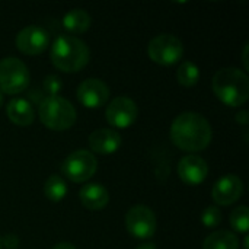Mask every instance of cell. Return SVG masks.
I'll return each instance as SVG.
<instances>
[{
    "instance_id": "cell-29",
    "label": "cell",
    "mask_w": 249,
    "mask_h": 249,
    "mask_svg": "<svg viewBox=\"0 0 249 249\" xmlns=\"http://www.w3.org/2000/svg\"><path fill=\"white\" fill-rule=\"evenodd\" d=\"M248 244H249L248 235H245V239H244V248H245V249H249V247H248Z\"/></svg>"
},
{
    "instance_id": "cell-9",
    "label": "cell",
    "mask_w": 249,
    "mask_h": 249,
    "mask_svg": "<svg viewBox=\"0 0 249 249\" xmlns=\"http://www.w3.org/2000/svg\"><path fill=\"white\" fill-rule=\"evenodd\" d=\"M139 109L133 99L127 96L114 98L105 109V118L114 128H128L137 120Z\"/></svg>"
},
{
    "instance_id": "cell-23",
    "label": "cell",
    "mask_w": 249,
    "mask_h": 249,
    "mask_svg": "<svg viewBox=\"0 0 249 249\" xmlns=\"http://www.w3.org/2000/svg\"><path fill=\"white\" fill-rule=\"evenodd\" d=\"M61 89H63V83H61V79L58 76L48 74L44 79L42 90H44L45 96H58V93L61 92Z\"/></svg>"
},
{
    "instance_id": "cell-5",
    "label": "cell",
    "mask_w": 249,
    "mask_h": 249,
    "mask_svg": "<svg viewBox=\"0 0 249 249\" xmlns=\"http://www.w3.org/2000/svg\"><path fill=\"white\" fill-rule=\"evenodd\" d=\"M29 70L16 57H6L0 61V90L6 95H18L28 89Z\"/></svg>"
},
{
    "instance_id": "cell-21",
    "label": "cell",
    "mask_w": 249,
    "mask_h": 249,
    "mask_svg": "<svg viewBox=\"0 0 249 249\" xmlns=\"http://www.w3.org/2000/svg\"><path fill=\"white\" fill-rule=\"evenodd\" d=\"M231 226L235 232L247 235L249 229V210L247 206H238L229 217Z\"/></svg>"
},
{
    "instance_id": "cell-26",
    "label": "cell",
    "mask_w": 249,
    "mask_h": 249,
    "mask_svg": "<svg viewBox=\"0 0 249 249\" xmlns=\"http://www.w3.org/2000/svg\"><path fill=\"white\" fill-rule=\"evenodd\" d=\"M53 249H76V247H74V245H71L70 242H60V244L54 245Z\"/></svg>"
},
{
    "instance_id": "cell-12",
    "label": "cell",
    "mask_w": 249,
    "mask_h": 249,
    "mask_svg": "<svg viewBox=\"0 0 249 249\" xmlns=\"http://www.w3.org/2000/svg\"><path fill=\"white\" fill-rule=\"evenodd\" d=\"M244 194V182L233 174L223 175L212 190V198L217 206H231Z\"/></svg>"
},
{
    "instance_id": "cell-17",
    "label": "cell",
    "mask_w": 249,
    "mask_h": 249,
    "mask_svg": "<svg viewBox=\"0 0 249 249\" xmlns=\"http://www.w3.org/2000/svg\"><path fill=\"white\" fill-rule=\"evenodd\" d=\"M92 18L83 9H71L63 16V26L69 34H83L90 28Z\"/></svg>"
},
{
    "instance_id": "cell-25",
    "label": "cell",
    "mask_w": 249,
    "mask_h": 249,
    "mask_svg": "<svg viewBox=\"0 0 249 249\" xmlns=\"http://www.w3.org/2000/svg\"><path fill=\"white\" fill-rule=\"evenodd\" d=\"M236 121L241 123V124H244V125H247L249 123L248 111H239V112L236 114Z\"/></svg>"
},
{
    "instance_id": "cell-27",
    "label": "cell",
    "mask_w": 249,
    "mask_h": 249,
    "mask_svg": "<svg viewBox=\"0 0 249 249\" xmlns=\"http://www.w3.org/2000/svg\"><path fill=\"white\" fill-rule=\"evenodd\" d=\"M247 53H248V44H245V47H244V55H242V60H244V66H245V69H248L249 67L248 55H247Z\"/></svg>"
},
{
    "instance_id": "cell-2",
    "label": "cell",
    "mask_w": 249,
    "mask_h": 249,
    "mask_svg": "<svg viewBox=\"0 0 249 249\" xmlns=\"http://www.w3.org/2000/svg\"><path fill=\"white\" fill-rule=\"evenodd\" d=\"M89 47L77 36L69 34L58 35L51 44L50 60L55 69L64 73L80 71L89 63Z\"/></svg>"
},
{
    "instance_id": "cell-30",
    "label": "cell",
    "mask_w": 249,
    "mask_h": 249,
    "mask_svg": "<svg viewBox=\"0 0 249 249\" xmlns=\"http://www.w3.org/2000/svg\"><path fill=\"white\" fill-rule=\"evenodd\" d=\"M3 98H4V93H3V92L0 90V107L3 105Z\"/></svg>"
},
{
    "instance_id": "cell-20",
    "label": "cell",
    "mask_w": 249,
    "mask_h": 249,
    "mask_svg": "<svg viewBox=\"0 0 249 249\" xmlns=\"http://www.w3.org/2000/svg\"><path fill=\"white\" fill-rule=\"evenodd\" d=\"M177 80L185 88H193L200 80V69L193 61H182L177 70Z\"/></svg>"
},
{
    "instance_id": "cell-18",
    "label": "cell",
    "mask_w": 249,
    "mask_h": 249,
    "mask_svg": "<svg viewBox=\"0 0 249 249\" xmlns=\"http://www.w3.org/2000/svg\"><path fill=\"white\" fill-rule=\"evenodd\" d=\"M203 249H239V239L231 231H217L204 239Z\"/></svg>"
},
{
    "instance_id": "cell-15",
    "label": "cell",
    "mask_w": 249,
    "mask_h": 249,
    "mask_svg": "<svg viewBox=\"0 0 249 249\" xmlns=\"http://www.w3.org/2000/svg\"><path fill=\"white\" fill-rule=\"evenodd\" d=\"M80 203L83 207L92 212H99L105 209L109 203V193L101 184H88L79 193Z\"/></svg>"
},
{
    "instance_id": "cell-13",
    "label": "cell",
    "mask_w": 249,
    "mask_h": 249,
    "mask_svg": "<svg viewBox=\"0 0 249 249\" xmlns=\"http://www.w3.org/2000/svg\"><path fill=\"white\" fill-rule=\"evenodd\" d=\"M178 177L187 185H200L209 175L207 162L197 155H187L178 163Z\"/></svg>"
},
{
    "instance_id": "cell-11",
    "label": "cell",
    "mask_w": 249,
    "mask_h": 249,
    "mask_svg": "<svg viewBox=\"0 0 249 249\" xmlns=\"http://www.w3.org/2000/svg\"><path fill=\"white\" fill-rule=\"evenodd\" d=\"M77 99L86 108H101L109 99V88L101 79H86L77 86Z\"/></svg>"
},
{
    "instance_id": "cell-8",
    "label": "cell",
    "mask_w": 249,
    "mask_h": 249,
    "mask_svg": "<svg viewBox=\"0 0 249 249\" xmlns=\"http://www.w3.org/2000/svg\"><path fill=\"white\" fill-rule=\"evenodd\" d=\"M125 228L137 239H150L156 233V216L144 204L133 206L125 214Z\"/></svg>"
},
{
    "instance_id": "cell-10",
    "label": "cell",
    "mask_w": 249,
    "mask_h": 249,
    "mask_svg": "<svg viewBox=\"0 0 249 249\" xmlns=\"http://www.w3.org/2000/svg\"><path fill=\"white\" fill-rule=\"evenodd\" d=\"M16 47L18 50L25 55H38L44 53L50 45V35L48 32L38 26V25H29L19 31L16 35Z\"/></svg>"
},
{
    "instance_id": "cell-6",
    "label": "cell",
    "mask_w": 249,
    "mask_h": 249,
    "mask_svg": "<svg viewBox=\"0 0 249 249\" xmlns=\"http://www.w3.org/2000/svg\"><path fill=\"white\" fill-rule=\"evenodd\" d=\"M96 169H98V162L95 155L85 149L71 152L61 163L63 175L69 181L76 184H82L90 179L95 175Z\"/></svg>"
},
{
    "instance_id": "cell-4",
    "label": "cell",
    "mask_w": 249,
    "mask_h": 249,
    "mask_svg": "<svg viewBox=\"0 0 249 249\" xmlns=\"http://www.w3.org/2000/svg\"><path fill=\"white\" fill-rule=\"evenodd\" d=\"M41 123L53 131H64L76 123V108L63 96H45L38 105Z\"/></svg>"
},
{
    "instance_id": "cell-14",
    "label": "cell",
    "mask_w": 249,
    "mask_h": 249,
    "mask_svg": "<svg viewBox=\"0 0 249 249\" xmlns=\"http://www.w3.org/2000/svg\"><path fill=\"white\" fill-rule=\"evenodd\" d=\"M121 144V136L112 128H99L89 136V147L98 155H114Z\"/></svg>"
},
{
    "instance_id": "cell-3",
    "label": "cell",
    "mask_w": 249,
    "mask_h": 249,
    "mask_svg": "<svg viewBox=\"0 0 249 249\" xmlns=\"http://www.w3.org/2000/svg\"><path fill=\"white\" fill-rule=\"evenodd\" d=\"M212 89L225 105L241 107L249 98L248 74L238 67H223L213 76Z\"/></svg>"
},
{
    "instance_id": "cell-22",
    "label": "cell",
    "mask_w": 249,
    "mask_h": 249,
    "mask_svg": "<svg viewBox=\"0 0 249 249\" xmlns=\"http://www.w3.org/2000/svg\"><path fill=\"white\" fill-rule=\"evenodd\" d=\"M201 223L212 229V228H216L222 223V212L217 206H209L203 214H201Z\"/></svg>"
},
{
    "instance_id": "cell-19",
    "label": "cell",
    "mask_w": 249,
    "mask_h": 249,
    "mask_svg": "<svg viewBox=\"0 0 249 249\" xmlns=\"http://www.w3.org/2000/svg\"><path fill=\"white\" fill-rule=\"evenodd\" d=\"M44 194H45L47 200H50L53 203L61 201L67 194V184L63 179V177H60V175L48 177L44 184Z\"/></svg>"
},
{
    "instance_id": "cell-28",
    "label": "cell",
    "mask_w": 249,
    "mask_h": 249,
    "mask_svg": "<svg viewBox=\"0 0 249 249\" xmlns=\"http://www.w3.org/2000/svg\"><path fill=\"white\" fill-rule=\"evenodd\" d=\"M136 249H156V245L152 242H146V244H140L139 247H136Z\"/></svg>"
},
{
    "instance_id": "cell-16",
    "label": "cell",
    "mask_w": 249,
    "mask_h": 249,
    "mask_svg": "<svg viewBox=\"0 0 249 249\" xmlns=\"http://www.w3.org/2000/svg\"><path fill=\"white\" fill-rule=\"evenodd\" d=\"M6 112L9 120L19 127H28L35 120V112L31 102L23 98L12 99L6 107Z\"/></svg>"
},
{
    "instance_id": "cell-24",
    "label": "cell",
    "mask_w": 249,
    "mask_h": 249,
    "mask_svg": "<svg viewBox=\"0 0 249 249\" xmlns=\"http://www.w3.org/2000/svg\"><path fill=\"white\" fill-rule=\"evenodd\" d=\"M1 247L7 249H16L19 247V238L13 233H7L4 238H1Z\"/></svg>"
},
{
    "instance_id": "cell-7",
    "label": "cell",
    "mask_w": 249,
    "mask_h": 249,
    "mask_svg": "<svg viewBox=\"0 0 249 249\" xmlns=\"http://www.w3.org/2000/svg\"><path fill=\"white\" fill-rule=\"evenodd\" d=\"M147 53L152 61L160 66H172L182 58L184 44L174 34H160L149 42Z\"/></svg>"
},
{
    "instance_id": "cell-1",
    "label": "cell",
    "mask_w": 249,
    "mask_h": 249,
    "mask_svg": "<svg viewBox=\"0 0 249 249\" xmlns=\"http://www.w3.org/2000/svg\"><path fill=\"white\" fill-rule=\"evenodd\" d=\"M171 140L184 152L204 150L213 139V130L206 117L198 112H182L171 124Z\"/></svg>"
},
{
    "instance_id": "cell-31",
    "label": "cell",
    "mask_w": 249,
    "mask_h": 249,
    "mask_svg": "<svg viewBox=\"0 0 249 249\" xmlns=\"http://www.w3.org/2000/svg\"><path fill=\"white\" fill-rule=\"evenodd\" d=\"M0 249H1V236H0Z\"/></svg>"
}]
</instances>
